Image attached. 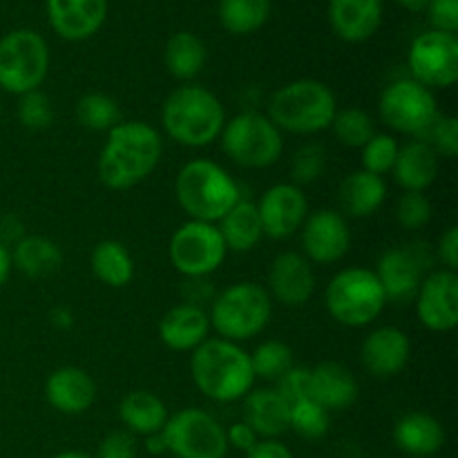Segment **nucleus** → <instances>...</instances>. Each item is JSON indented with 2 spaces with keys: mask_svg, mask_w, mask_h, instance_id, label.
Returning a JSON list of instances; mask_svg holds the SVG:
<instances>
[{
  "mask_svg": "<svg viewBox=\"0 0 458 458\" xmlns=\"http://www.w3.org/2000/svg\"><path fill=\"white\" fill-rule=\"evenodd\" d=\"M222 148L228 159L244 168H268L276 164L284 150V139L267 114L242 112L224 123Z\"/></svg>",
  "mask_w": 458,
  "mask_h": 458,
  "instance_id": "6e6552de",
  "label": "nucleus"
},
{
  "mask_svg": "<svg viewBox=\"0 0 458 458\" xmlns=\"http://www.w3.org/2000/svg\"><path fill=\"white\" fill-rule=\"evenodd\" d=\"M49 322H52L56 329L67 331L74 327V313H72V309L63 307L61 304V307H54L52 311H49Z\"/></svg>",
  "mask_w": 458,
  "mask_h": 458,
  "instance_id": "603ef678",
  "label": "nucleus"
},
{
  "mask_svg": "<svg viewBox=\"0 0 458 458\" xmlns=\"http://www.w3.org/2000/svg\"><path fill=\"white\" fill-rule=\"evenodd\" d=\"M429 22L437 31L456 34L458 30V0H429Z\"/></svg>",
  "mask_w": 458,
  "mask_h": 458,
  "instance_id": "49530a36",
  "label": "nucleus"
},
{
  "mask_svg": "<svg viewBox=\"0 0 458 458\" xmlns=\"http://www.w3.org/2000/svg\"><path fill=\"white\" fill-rule=\"evenodd\" d=\"M304 258L311 264H335L352 246V231L344 215L322 208L307 215L302 228Z\"/></svg>",
  "mask_w": 458,
  "mask_h": 458,
  "instance_id": "2eb2a0df",
  "label": "nucleus"
},
{
  "mask_svg": "<svg viewBox=\"0 0 458 458\" xmlns=\"http://www.w3.org/2000/svg\"><path fill=\"white\" fill-rule=\"evenodd\" d=\"M277 394L284 398L286 403H298L309 396V369L307 367H291L280 380H277Z\"/></svg>",
  "mask_w": 458,
  "mask_h": 458,
  "instance_id": "a18cd8bd",
  "label": "nucleus"
},
{
  "mask_svg": "<svg viewBox=\"0 0 458 458\" xmlns=\"http://www.w3.org/2000/svg\"><path fill=\"white\" fill-rule=\"evenodd\" d=\"M423 141H428L434 148L438 157L454 159L458 155V121L456 116L441 114L432 123V128L425 132Z\"/></svg>",
  "mask_w": 458,
  "mask_h": 458,
  "instance_id": "37998d69",
  "label": "nucleus"
},
{
  "mask_svg": "<svg viewBox=\"0 0 458 458\" xmlns=\"http://www.w3.org/2000/svg\"><path fill=\"white\" fill-rule=\"evenodd\" d=\"M49 70V47L34 30H13L0 38V88L22 97L43 85Z\"/></svg>",
  "mask_w": 458,
  "mask_h": 458,
  "instance_id": "1a4fd4ad",
  "label": "nucleus"
},
{
  "mask_svg": "<svg viewBox=\"0 0 458 458\" xmlns=\"http://www.w3.org/2000/svg\"><path fill=\"white\" fill-rule=\"evenodd\" d=\"M273 300L258 282H237L224 289L210 304V327L231 343H244L267 329Z\"/></svg>",
  "mask_w": 458,
  "mask_h": 458,
  "instance_id": "423d86ee",
  "label": "nucleus"
},
{
  "mask_svg": "<svg viewBox=\"0 0 458 458\" xmlns=\"http://www.w3.org/2000/svg\"><path fill=\"white\" fill-rule=\"evenodd\" d=\"M316 291L313 264L295 250H286L273 259L268 268V295L284 307H304Z\"/></svg>",
  "mask_w": 458,
  "mask_h": 458,
  "instance_id": "f3484780",
  "label": "nucleus"
},
{
  "mask_svg": "<svg viewBox=\"0 0 458 458\" xmlns=\"http://www.w3.org/2000/svg\"><path fill=\"white\" fill-rule=\"evenodd\" d=\"M146 450L150 452V454H165L168 452V447H165V438L164 434L157 432V434H150V437H146Z\"/></svg>",
  "mask_w": 458,
  "mask_h": 458,
  "instance_id": "864d4df0",
  "label": "nucleus"
},
{
  "mask_svg": "<svg viewBox=\"0 0 458 458\" xmlns=\"http://www.w3.org/2000/svg\"><path fill=\"white\" fill-rule=\"evenodd\" d=\"M396 3L410 9V12H423V9H428L429 0H396Z\"/></svg>",
  "mask_w": 458,
  "mask_h": 458,
  "instance_id": "6e6d98bb",
  "label": "nucleus"
},
{
  "mask_svg": "<svg viewBox=\"0 0 458 458\" xmlns=\"http://www.w3.org/2000/svg\"><path fill=\"white\" fill-rule=\"evenodd\" d=\"M54 458H94L89 454H85V452H76V450H70V452H61V454H56Z\"/></svg>",
  "mask_w": 458,
  "mask_h": 458,
  "instance_id": "4d7b16f0",
  "label": "nucleus"
},
{
  "mask_svg": "<svg viewBox=\"0 0 458 458\" xmlns=\"http://www.w3.org/2000/svg\"><path fill=\"white\" fill-rule=\"evenodd\" d=\"M271 16V0H222L219 22L235 36L253 34L262 30Z\"/></svg>",
  "mask_w": 458,
  "mask_h": 458,
  "instance_id": "72a5a7b5",
  "label": "nucleus"
},
{
  "mask_svg": "<svg viewBox=\"0 0 458 458\" xmlns=\"http://www.w3.org/2000/svg\"><path fill=\"white\" fill-rule=\"evenodd\" d=\"M45 398L61 414H83L97 401V383L81 367H61L49 374Z\"/></svg>",
  "mask_w": 458,
  "mask_h": 458,
  "instance_id": "412c9836",
  "label": "nucleus"
},
{
  "mask_svg": "<svg viewBox=\"0 0 458 458\" xmlns=\"http://www.w3.org/2000/svg\"><path fill=\"white\" fill-rule=\"evenodd\" d=\"M12 268V253H9V249H4V246L0 244V286L9 280Z\"/></svg>",
  "mask_w": 458,
  "mask_h": 458,
  "instance_id": "5fc2aeb1",
  "label": "nucleus"
},
{
  "mask_svg": "<svg viewBox=\"0 0 458 458\" xmlns=\"http://www.w3.org/2000/svg\"><path fill=\"white\" fill-rule=\"evenodd\" d=\"M434 255H437V259H441V264L447 268V271L456 273L458 268V228L456 226H450L445 233H443Z\"/></svg>",
  "mask_w": 458,
  "mask_h": 458,
  "instance_id": "de8ad7c7",
  "label": "nucleus"
},
{
  "mask_svg": "<svg viewBox=\"0 0 458 458\" xmlns=\"http://www.w3.org/2000/svg\"><path fill=\"white\" fill-rule=\"evenodd\" d=\"M360 358L371 376L394 378L405 369L411 358L410 335L398 327H380L365 338Z\"/></svg>",
  "mask_w": 458,
  "mask_h": 458,
  "instance_id": "a211bd4d",
  "label": "nucleus"
},
{
  "mask_svg": "<svg viewBox=\"0 0 458 458\" xmlns=\"http://www.w3.org/2000/svg\"><path fill=\"white\" fill-rule=\"evenodd\" d=\"M374 273L383 286L387 302H411L428 271L416 259L410 246H398L380 255L378 268Z\"/></svg>",
  "mask_w": 458,
  "mask_h": 458,
  "instance_id": "6ab92c4d",
  "label": "nucleus"
},
{
  "mask_svg": "<svg viewBox=\"0 0 458 458\" xmlns=\"http://www.w3.org/2000/svg\"><path fill=\"white\" fill-rule=\"evenodd\" d=\"M309 396L327 411L347 410L358 398V380L340 362H320L309 369Z\"/></svg>",
  "mask_w": 458,
  "mask_h": 458,
  "instance_id": "b1692460",
  "label": "nucleus"
},
{
  "mask_svg": "<svg viewBox=\"0 0 458 458\" xmlns=\"http://www.w3.org/2000/svg\"><path fill=\"white\" fill-rule=\"evenodd\" d=\"M338 101L329 85L313 79L291 81L276 89L268 101V119L291 134H318L331 128Z\"/></svg>",
  "mask_w": 458,
  "mask_h": 458,
  "instance_id": "39448f33",
  "label": "nucleus"
},
{
  "mask_svg": "<svg viewBox=\"0 0 458 458\" xmlns=\"http://www.w3.org/2000/svg\"><path fill=\"white\" fill-rule=\"evenodd\" d=\"M244 423L255 429L259 438H276L289 429V403L277 389H250L244 398Z\"/></svg>",
  "mask_w": 458,
  "mask_h": 458,
  "instance_id": "a878e982",
  "label": "nucleus"
},
{
  "mask_svg": "<svg viewBox=\"0 0 458 458\" xmlns=\"http://www.w3.org/2000/svg\"><path fill=\"white\" fill-rule=\"evenodd\" d=\"M329 22L338 38L362 43L383 22V0H329Z\"/></svg>",
  "mask_w": 458,
  "mask_h": 458,
  "instance_id": "5701e85b",
  "label": "nucleus"
},
{
  "mask_svg": "<svg viewBox=\"0 0 458 458\" xmlns=\"http://www.w3.org/2000/svg\"><path fill=\"white\" fill-rule=\"evenodd\" d=\"M398 141L392 137V134H378L376 132L365 146L360 148L362 150V170L371 174H383L392 173L394 164H396V157H398Z\"/></svg>",
  "mask_w": 458,
  "mask_h": 458,
  "instance_id": "58836bf2",
  "label": "nucleus"
},
{
  "mask_svg": "<svg viewBox=\"0 0 458 458\" xmlns=\"http://www.w3.org/2000/svg\"><path fill=\"white\" fill-rule=\"evenodd\" d=\"M164 155L161 134L146 121H121L107 132L98 155V179L110 191H130L146 182Z\"/></svg>",
  "mask_w": 458,
  "mask_h": 458,
  "instance_id": "f257e3e1",
  "label": "nucleus"
},
{
  "mask_svg": "<svg viewBox=\"0 0 458 458\" xmlns=\"http://www.w3.org/2000/svg\"><path fill=\"white\" fill-rule=\"evenodd\" d=\"M206 58H208V52H206L204 40L199 36L191 34V31H177L165 43V67L179 81L195 79L204 70Z\"/></svg>",
  "mask_w": 458,
  "mask_h": 458,
  "instance_id": "473e14b6",
  "label": "nucleus"
},
{
  "mask_svg": "<svg viewBox=\"0 0 458 458\" xmlns=\"http://www.w3.org/2000/svg\"><path fill=\"white\" fill-rule=\"evenodd\" d=\"M246 458H293V454H291L289 447L282 445L276 438H264L246 454Z\"/></svg>",
  "mask_w": 458,
  "mask_h": 458,
  "instance_id": "3c124183",
  "label": "nucleus"
},
{
  "mask_svg": "<svg viewBox=\"0 0 458 458\" xmlns=\"http://www.w3.org/2000/svg\"><path fill=\"white\" fill-rule=\"evenodd\" d=\"M226 441H228V447H235V450L246 452V454H249V452L259 443V437L255 434V429L250 428V425H246L244 420H240V423H233L231 428L226 429Z\"/></svg>",
  "mask_w": 458,
  "mask_h": 458,
  "instance_id": "09e8293b",
  "label": "nucleus"
},
{
  "mask_svg": "<svg viewBox=\"0 0 458 458\" xmlns=\"http://www.w3.org/2000/svg\"><path fill=\"white\" fill-rule=\"evenodd\" d=\"M394 441L398 450L414 458H428L445 445V429L434 416L423 411L405 414L394 428Z\"/></svg>",
  "mask_w": 458,
  "mask_h": 458,
  "instance_id": "cd10ccee",
  "label": "nucleus"
},
{
  "mask_svg": "<svg viewBox=\"0 0 458 458\" xmlns=\"http://www.w3.org/2000/svg\"><path fill=\"white\" fill-rule=\"evenodd\" d=\"M76 121L94 132H110L121 123L119 103L101 92H89L76 103Z\"/></svg>",
  "mask_w": 458,
  "mask_h": 458,
  "instance_id": "f704fd0d",
  "label": "nucleus"
},
{
  "mask_svg": "<svg viewBox=\"0 0 458 458\" xmlns=\"http://www.w3.org/2000/svg\"><path fill=\"white\" fill-rule=\"evenodd\" d=\"M264 235L271 240H289L302 228L309 215V201L302 188L295 183H276L268 188L258 204Z\"/></svg>",
  "mask_w": 458,
  "mask_h": 458,
  "instance_id": "dca6fc26",
  "label": "nucleus"
},
{
  "mask_svg": "<svg viewBox=\"0 0 458 458\" xmlns=\"http://www.w3.org/2000/svg\"><path fill=\"white\" fill-rule=\"evenodd\" d=\"M191 376L197 389L215 403L242 401L255 385L250 353L224 338H208L192 352Z\"/></svg>",
  "mask_w": 458,
  "mask_h": 458,
  "instance_id": "f03ea898",
  "label": "nucleus"
},
{
  "mask_svg": "<svg viewBox=\"0 0 458 458\" xmlns=\"http://www.w3.org/2000/svg\"><path fill=\"white\" fill-rule=\"evenodd\" d=\"M378 112L387 128L420 139L441 116L432 89L414 79H398L389 83L380 94Z\"/></svg>",
  "mask_w": 458,
  "mask_h": 458,
  "instance_id": "9b49d317",
  "label": "nucleus"
},
{
  "mask_svg": "<svg viewBox=\"0 0 458 458\" xmlns=\"http://www.w3.org/2000/svg\"><path fill=\"white\" fill-rule=\"evenodd\" d=\"M325 304L335 322L360 329L369 327L383 313L387 298L374 271L352 267L331 277L325 291Z\"/></svg>",
  "mask_w": 458,
  "mask_h": 458,
  "instance_id": "0eeeda50",
  "label": "nucleus"
},
{
  "mask_svg": "<svg viewBox=\"0 0 458 458\" xmlns=\"http://www.w3.org/2000/svg\"><path fill=\"white\" fill-rule=\"evenodd\" d=\"M217 224L224 244L233 253H249L264 237L262 219L253 201L240 199Z\"/></svg>",
  "mask_w": 458,
  "mask_h": 458,
  "instance_id": "c756f323",
  "label": "nucleus"
},
{
  "mask_svg": "<svg viewBox=\"0 0 458 458\" xmlns=\"http://www.w3.org/2000/svg\"><path fill=\"white\" fill-rule=\"evenodd\" d=\"M226 244L217 224L188 219L170 237L168 258L188 280H204L226 259Z\"/></svg>",
  "mask_w": 458,
  "mask_h": 458,
  "instance_id": "9d476101",
  "label": "nucleus"
},
{
  "mask_svg": "<svg viewBox=\"0 0 458 458\" xmlns=\"http://www.w3.org/2000/svg\"><path fill=\"white\" fill-rule=\"evenodd\" d=\"M331 128H334L335 139L347 148H362L376 134L374 119L362 107H344V110H338Z\"/></svg>",
  "mask_w": 458,
  "mask_h": 458,
  "instance_id": "e433bc0d",
  "label": "nucleus"
},
{
  "mask_svg": "<svg viewBox=\"0 0 458 458\" xmlns=\"http://www.w3.org/2000/svg\"><path fill=\"white\" fill-rule=\"evenodd\" d=\"M137 454L139 445L134 434H130L128 429H116L103 438L97 458H137Z\"/></svg>",
  "mask_w": 458,
  "mask_h": 458,
  "instance_id": "c03bdc74",
  "label": "nucleus"
},
{
  "mask_svg": "<svg viewBox=\"0 0 458 458\" xmlns=\"http://www.w3.org/2000/svg\"><path fill=\"white\" fill-rule=\"evenodd\" d=\"M47 16L61 38L85 40L106 22L107 0H47Z\"/></svg>",
  "mask_w": 458,
  "mask_h": 458,
  "instance_id": "aec40b11",
  "label": "nucleus"
},
{
  "mask_svg": "<svg viewBox=\"0 0 458 458\" xmlns=\"http://www.w3.org/2000/svg\"><path fill=\"white\" fill-rule=\"evenodd\" d=\"M396 219L407 231H420L432 219V204L423 192H403L396 204Z\"/></svg>",
  "mask_w": 458,
  "mask_h": 458,
  "instance_id": "79ce46f5",
  "label": "nucleus"
},
{
  "mask_svg": "<svg viewBox=\"0 0 458 458\" xmlns=\"http://www.w3.org/2000/svg\"><path fill=\"white\" fill-rule=\"evenodd\" d=\"M165 447L177 458H226V429L204 410H182L161 429Z\"/></svg>",
  "mask_w": 458,
  "mask_h": 458,
  "instance_id": "f8f14e48",
  "label": "nucleus"
},
{
  "mask_svg": "<svg viewBox=\"0 0 458 458\" xmlns=\"http://www.w3.org/2000/svg\"><path fill=\"white\" fill-rule=\"evenodd\" d=\"M327 168V152L318 143H307L300 148L291 159V177L295 186L300 183H313L325 174Z\"/></svg>",
  "mask_w": 458,
  "mask_h": 458,
  "instance_id": "ea45409f",
  "label": "nucleus"
},
{
  "mask_svg": "<svg viewBox=\"0 0 458 458\" xmlns=\"http://www.w3.org/2000/svg\"><path fill=\"white\" fill-rule=\"evenodd\" d=\"M411 79L425 88H452L458 81V38L456 34L429 30L416 36L407 54Z\"/></svg>",
  "mask_w": 458,
  "mask_h": 458,
  "instance_id": "ddd939ff",
  "label": "nucleus"
},
{
  "mask_svg": "<svg viewBox=\"0 0 458 458\" xmlns=\"http://www.w3.org/2000/svg\"><path fill=\"white\" fill-rule=\"evenodd\" d=\"M438 165H441V157L434 152V148L423 139H416L398 148L392 173L405 192H425L437 182Z\"/></svg>",
  "mask_w": 458,
  "mask_h": 458,
  "instance_id": "393cba45",
  "label": "nucleus"
},
{
  "mask_svg": "<svg viewBox=\"0 0 458 458\" xmlns=\"http://www.w3.org/2000/svg\"><path fill=\"white\" fill-rule=\"evenodd\" d=\"M416 316L425 329L447 334L458 325V276L454 271L428 273L414 298Z\"/></svg>",
  "mask_w": 458,
  "mask_h": 458,
  "instance_id": "4468645a",
  "label": "nucleus"
},
{
  "mask_svg": "<svg viewBox=\"0 0 458 458\" xmlns=\"http://www.w3.org/2000/svg\"><path fill=\"white\" fill-rule=\"evenodd\" d=\"M119 419L134 437H150L161 432L168 423V410L164 401L146 389L125 394L119 403Z\"/></svg>",
  "mask_w": 458,
  "mask_h": 458,
  "instance_id": "c85d7f7f",
  "label": "nucleus"
},
{
  "mask_svg": "<svg viewBox=\"0 0 458 458\" xmlns=\"http://www.w3.org/2000/svg\"><path fill=\"white\" fill-rule=\"evenodd\" d=\"M25 228H22V222L16 217V215H4L0 217V244L4 249H12L18 240L25 237Z\"/></svg>",
  "mask_w": 458,
  "mask_h": 458,
  "instance_id": "8fccbe9b",
  "label": "nucleus"
},
{
  "mask_svg": "<svg viewBox=\"0 0 458 458\" xmlns=\"http://www.w3.org/2000/svg\"><path fill=\"white\" fill-rule=\"evenodd\" d=\"M329 425L331 411H327L311 398L289 405V429H293L298 437L307 438V441H320L322 437H327Z\"/></svg>",
  "mask_w": 458,
  "mask_h": 458,
  "instance_id": "c9c22d12",
  "label": "nucleus"
},
{
  "mask_svg": "<svg viewBox=\"0 0 458 458\" xmlns=\"http://www.w3.org/2000/svg\"><path fill=\"white\" fill-rule=\"evenodd\" d=\"M89 267H92L94 277L112 289H123L134 277L132 255L116 240L98 242L89 258Z\"/></svg>",
  "mask_w": 458,
  "mask_h": 458,
  "instance_id": "2f4dec72",
  "label": "nucleus"
},
{
  "mask_svg": "<svg viewBox=\"0 0 458 458\" xmlns=\"http://www.w3.org/2000/svg\"><path fill=\"white\" fill-rule=\"evenodd\" d=\"M12 267L27 277H47L63 264V250L43 235H25L9 249Z\"/></svg>",
  "mask_w": 458,
  "mask_h": 458,
  "instance_id": "7c9ffc66",
  "label": "nucleus"
},
{
  "mask_svg": "<svg viewBox=\"0 0 458 458\" xmlns=\"http://www.w3.org/2000/svg\"><path fill=\"white\" fill-rule=\"evenodd\" d=\"M387 199V183L378 174H371L367 170H356L347 174L338 188L340 210L347 217L362 219L374 215Z\"/></svg>",
  "mask_w": 458,
  "mask_h": 458,
  "instance_id": "bb28decb",
  "label": "nucleus"
},
{
  "mask_svg": "<svg viewBox=\"0 0 458 458\" xmlns=\"http://www.w3.org/2000/svg\"><path fill=\"white\" fill-rule=\"evenodd\" d=\"M0 116H3V103H0Z\"/></svg>",
  "mask_w": 458,
  "mask_h": 458,
  "instance_id": "13d9d810",
  "label": "nucleus"
},
{
  "mask_svg": "<svg viewBox=\"0 0 458 458\" xmlns=\"http://www.w3.org/2000/svg\"><path fill=\"white\" fill-rule=\"evenodd\" d=\"M250 365H253L255 378L277 383L293 367V352L289 344L280 340H267L250 353Z\"/></svg>",
  "mask_w": 458,
  "mask_h": 458,
  "instance_id": "4c0bfd02",
  "label": "nucleus"
},
{
  "mask_svg": "<svg viewBox=\"0 0 458 458\" xmlns=\"http://www.w3.org/2000/svg\"><path fill=\"white\" fill-rule=\"evenodd\" d=\"M161 123L165 134L179 146L204 148L222 134L226 110L208 88L182 85L164 101Z\"/></svg>",
  "mask_w": 458,
  "mask_h": 458,
  "instance_id": "7ed1b4c3",
  "label": "nucleus"
},
{
  "mask_svg": "<svg viewBox=\"0 0 458 458\" xmlns=\"http://www.w3.org/2000/svg\"><path fill=\"white\" fill-rule=\"evenodd\" d=\"M174 195L188 217L208 224H217L242 199L231 173L210 159L188 161L174 179Z\"/></svg>",
  "mask_w": 458,
  "mask_h": 458,
  "instance_id": "20e7f679",
  "label": "nucleus"
},
{
  "mask_svg": "<svg viewBox=\"0 0 458 458\" xmlns=\"http://www.w3.org/2000/svg\"><path fill=\"white\" fill-rule=\"evenodd\" d=\"M210 318L204 307L197 304H177L159 320V338L173 352H195L208 340Z\"/></svg>",
  "mask_w": 458,
  "mask_h": 458,
  "instance_id": "4be33fe9",
  "label": "nucleus"
},
{
  "mask_svg": "<svg viewBox=\"0 0 458 458\" xmlns=\"http://www.w3.org/2000/svg\"><path fill=\"white\" fill-rule=\"evenodd\" d=\"M18 121L30 130H47L54 123V107L40 89L22 94L18 101Z\"/></svg>",
  "mask_w": 458,
  "mask_h": 458,
  "instance_id": "a19ab883",
  "label": "nucleus"
}]
</instances>
